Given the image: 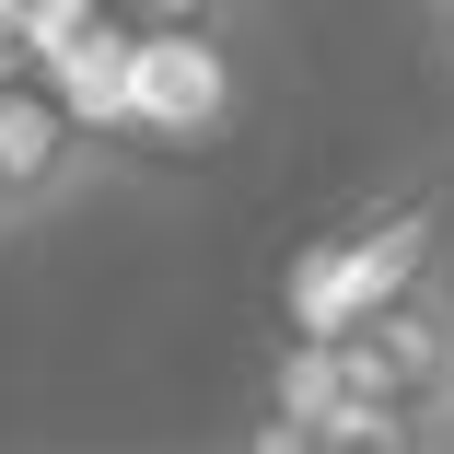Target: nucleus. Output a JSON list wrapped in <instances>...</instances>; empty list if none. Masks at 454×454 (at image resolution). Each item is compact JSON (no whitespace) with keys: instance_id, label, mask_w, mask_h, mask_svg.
Wrapping results in <instances>:
<instances>
[{"instance_id":"obj_1","label":"nucleus","mask_w":454,"mask_h":454,"mask_svg":"<svg viewBox=\"0 0 454 454\" xmlns=\"http://www.w3.org/2000/svg\"><path fill=\"white\" fill-rule=\"evenodd\" d=\"M338 361H349V396H385L431 431H454V292L419 280V292H385L373 315L338 326Z\"/></svg>"},{"instance_id":"obj_2","label":"nucleus","mask_w":454,"mask_h":454,"mask_svg":"<svg viewBox=\"0 0 454 454\" xmlns=\"http://www.w3.org/2000/svg\"><path fill=\"white\" fill-rule=\"evenodd\" d=\"M94 163L106 152L70 129V106L35 70H0V210H12V233L47 222V210H70L82 187H94Z\"/></svg>"},{"instance_id":"obj_3","label":"nucleus","mask_w":454,"mask_h":454,"mask_svg":"<svg viewBox=\"0 0 454 454\" xmlns=\"http://www.w3.org/2000/svg\"><path fill=\"white\" fill-rule=\"evenodd\" d=\"M315 454H454V431H431V419H408L385 396H338L315 419Z\"/></svg>"},{"instance_id":"obj_4","label":"nucleus","mask_w":454,"mask_h":454,"mask_svg":"<svg viewBox=\"0 0 454 454\" xmlns=\"http://www.w3.org/2000/svg\"><path fill=\"white\" fill-rule=\"evenodd\" d=\"M338 396H349V361H338V338H280V361H268V396H256V408H280L292 431H315Z\"/></svg>"},{"instance_id":"obj_5","label":"nucleus","mask_w":454,"mask_h":454,"mask_svg":"<svg viewBox=\"0 0 454 454\" xmlns=\"http://www.w3.org/2000/svg\"><path fill=\"white\" fill-rule=\"evenodd\" d=\"M210 454H315V431H292L280 408H245V419H233V431H222Z\"/></svg>"},{"instance_id":"obj_6","label":"nucleus","mask_w":454,"mask_h":454,"mask_svg":"<svg viewBox=\"0 0 454 454\" xmlns=\"http://www.w3.org/2000/svg\"><path fill=\"white\" fill-rule=\"evenodd\" d=\"M431 35H442V70H454V0H442V12H431Z\"/></svg>"},{"instance_id":"obj_7","label":"nucleus","mask_w":454,"mask_h":454,"mask_svg":"<svg viewBox=\"0 0 454 454\" xmlns=\"http://www.w3.org/2000/svg\"><path fill=\"white\" fill-rule=\"evenodd\" d=\"M163 12H222V0H163Z\"/></svg>"},{"instance_id":"obj_8","label":"nucleus","mask_w":454,"mask_h":454,"mask_svg":"<svg viewBox=\"0 0 454 454\" xmlns=\"http://www.w3.org/2000/svg\"><path fill=\"white\" fill-rule=\"evenodd\" d=\"M0 245H12V210H0Z\"/></svg>"},{"instance_id":"obj_9","label":"nucleus","mask_w":454,"mask_h":454,"mask_svg":"<svg viewBox=\"0 0 454 454\" xmlns=\"http://www.w3.org/2000/svg\"><path fill=\"white\" fill-rule=\"evenodd\" d=\"M431 12H442V0H431Z\"/></svg>"}]
</instances>
